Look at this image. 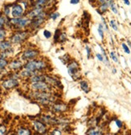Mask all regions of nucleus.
<instances>
[{
	"mask_svg": "<svg viewBox=\"0 0 131 135\" xmlns=\"http://www.w3.org/2000/svg\"><path fill=\"white\" fill-rule=\"evenodd\" d=\"M31 97L42 105H50L55 101V97L49 92L34 91L31 93Z\"/></svg>",
	"mask_w": 131,
	"mask_h": 135,
	"instance_id": "1",
	"label": "nucleus"
},
{
	"mask_svg": "<svg viewBox=\"0 0 131 135\" xmlns=\"http://www.w3.org/2000/svg\"><path fill=\"white\" fill-rule=\"evenodd\" d=\"M24 69L31 72H40L47 69V64L42 60H29L25 65Z\"/></svg>",
	"mask_w": 131,
	"mask_h": 135,
	"instance_id": "2",
	"label": "nucleus"
},
{
	"mask_svg": "<svg viewBox=\"0 0 131 135\" xmlns=\"http://www.w3.org/2000/svg\"><path fill=\"white\" fill-rule=\"evenodd\" d=\"M31 20L28 17H20V18H13L10 20V23L14 27L17 28H24L27 26L30 25Z\"/></svg>",
	"mask_w": 131,
	"mask_h": 135,
	"instance_id": "3",
	"label": "nucleus"
},
{
	"mask_svg": "<svg viewBox=\"0 0 131 135\" xmlns=\"http://www.w3.org/2000/svg\"><path fill=\"white\" fill-rule=\"evenodd\" d=\"M30 88L33 91H40V92H50L51 87L50 84L46 81H37L33 82L30 84Z\"/></svg>",
	"mask_w": 131,
	"mask_h": 135,
	"instance_id": "4",
	"label": "nucleus"
},
{
	"mask_svg": "<svg viewBox=\"0 0 131 135\" xmlns=\"http://www.w3.org/2000/svg\"><path fill=\"white\" fill-rule=\"evenodd\" d=\"M68 73L69 76L75 80L80 78V71L79 64L76 61H72L68 65Z\"/></svg>",
	"mask_w": 131,
	"mask_h": 135,
	"instance_id": "5",
	"label": "nucleus"
},
{
	"mask_svg": "<svg viewBox=\"0 0 131 135\" xmlns=\"http://www.w3.org/2000/svg\"><path fill=\"white\" fill-rule=\"evenodd\" d=\"M29 36V32L27 31H18L14 34L11 39V42L12 44H21L25 41Z\"/></svg>",
	"mask_w": 131,
	"mask_h": 135,
	"instance_id": "6",
	"label": "nucleus"
},
{
	"mask_svg": "<svg viewBox=\"0 0 131 135\" xmlns=\"http://www.w3.org/2000/svg\"><path fill=\"white\" fill-rule=\"evenodd\" d=\"M19 85V80H18V76H13L10 77L9 79L5 80L3 82V87L6 89H11L16 86Z\"/></svg>",
	"mask_w": 131,
	"mask_h": 135,
	"instance_id": "7",
	"label": "nucleus"
},
{
	"mask_svg": "<svg viewBox=\"0 0 131 135\" xmlns=\"http://www.w3.org/2000/svg\"><path fill=\"white\" fill-rule=\"evenodd\" d=\"M40 52L36 49H28L22 54L23 60H31L36 59L39 56Z\"/></svg>",
	"mask_w": 131,
	"mask_h": 135,
	"instance_id": "8",
	"label": "nucleus"
},
{
	"mask_svg": "<svg viewBox=\"0 0 131 135\" xmlns=\"http://www.w3.org/2000/svg\"><path fill=\"white\" fill-rule=\"evenodd\" d=\"M11 16L13 18H20L24 13V8L20 4H14L11 7Z\"/></svg>",
	"mask_w": 131,
	"mask_h": 135,
	"instance_id": "9",
	"label": "nucleus"
},
{
	"mask_svg": "<svg viewBox=\"0 0 131 135\" xmlns=\"http://www.w3.org/2000/svg\"><path fill=\"white\" fill-rule=\"evenodd\" d=\"M33 127L36 132L39 133H46L47 132V126L43 122L40 121H35L33 122Z\"/></svg>",
	"mask_w": 131,
	"mask_h": 135,
	"instance_id": "10",
	"label": "nucleus"
},
{
	"mask_svg": "<svg viewBox=\"0 0 131 135\" xmlns=\"http://www.w3.org/2000/svg\"><path fill=\"white\" fill-rule=\"evenodd\" d=\"M43 8L44 7H35L34 9H32L27 15V17H28L29 19H34L36 17H37L38 15H40L42 12H43Z\"/></svg>",
	"mask_w": 131,
	"mask_h": 135,
	"instance_id": "11",
	"label": "nucleus"
},
{
	"mask_svg": "<svg viewBox=\"0 0 131 135\" xmlns=\"http://www.w3.org/2000/svg\"><path fill=\"white\" fill-rule=\"evenodd\" d=\"M23 66V62L21 60H12L9 64V69L13 70V71H18V70L22 69Z\"/></svg>",
	"mask_w": 131,
	"mask_h": 135,
	"instance_id": "12",
	"label": "nucleus"
},
{
	"mask_svg": "<svg viewBox=\"0 0 131 135\" xmlns=\"http://www.w3.org/2000/svg\"><path fill=\"white\" fill-rule=\"evenodd\" d=\"M68 109L67 105H65L64 104H55L52 105V110L56 113H62L64 112Z\"/></svg>",
	"mask_w": 131,
	"mask_h": 135,
	"instance_id": "13",
	"label": "nucleus"
},
{
	"mask_svg": "<svg viewBox=\"0 0 131 135\" xmlns=\"http://www.w3.org/2000/svg\"><path fill=\"white\" fill-rule=\"evenodd\" d=\"M11 42L7 40H2L0 41V51L1 52H4V51L9 50L11 48Z\"/></svg>",
	"mask_w": 131,
	"mask_h": 135,
	"instance_id": "14",
	"label": "nucleus"
},
{
	"mask_svg": "<svg viewBox=\"0 0 131 135\" xmlns=\"http://www.w3.org/2000/svg\"><path fill=\"white\" fill-rule=\"evenodd\" d=\"M114 1V0H111L109 2H107V3H102V4H100V7H99V13L101 14V13H104L110 7V4Z\"/></svg>",
	"mask_w": 131,
	"mask_h": 135,
	"instance_id": "15",
	"label": "nucleus"
},
{
	"mask_svg": "<svg viewBox=\"0 0 131 135\" xmlns=\"http://www.w3.org/2000/svg\"><path fill=\"white\" fill-rule=\"evenodd\" d=\"M35 74H36V73H35V72H31V71H29V70L25 69H24L23 71H21V72H20V76H22V77H27V78H30L31 76H34Z\"/></svg>",
	"mask_w": 131,
	"mask_h": 135,
	"instance_id": "16",
	"label": "nucleus"
},
{
	"mask_svg": "<svg viewBox=\"0 0 131 135\" xmlns=\"http://www.w3.org/2000/svg\"><path fill=\"white\" fill-rule=\"evenodd\" d=\"M80 89H82L85 93H88L89 92V84L86 80H82L80 84Z\"/></svg>",
	"mask_w": 131,
	"mask_h": 135,
	"instance_id": "17",
	"label": "nucleus"
},
{
	"mask_svg": "<svg viewBox=\"0 0 131 135\" xmlns=\"http://www.w3.org/2000/svg\"><path fill=\"white\" fill-rule=\"evenodd\" d=\"M8 64H9V63H8V61L5 58H1V57H0V70L4 69Z\"/></svg>",
	"mask_w": 131,
	"mask_h": 135,
	"instance_id": "18",
	"label": "nucleus"
},
{
	"mask_svg": "<svg viewBox=\"0 0 131 135\" xmlns=\"http://www.w3.org/2000/svg\"><path fill=\"white\" fill-rule=\"evenodd\" d=\"M17 134H24V135H27V134H31V132L30 129H26V128H20L18 130H17Z\"/></svg>",
	"mask_w": 131,
	"mask_h": 135,
	"instance_id": "19",
	"label": "nucleus"
},
{
	"mask_svg": "<svg viewBox=\"0 0 131 135\" xmlns=\"http://www.w3.org/2000/svg\"><path fill=\"white\" fill-rule=\"evenodd\" d=\"M87 133L88 134H92V135H96V134H102L103 133L101 131V130H99V129H94V128H92V129H90L88 132H87Z\"/></svg>",
	"mask_w": 131,
	"mask_h": 135,
	"instance_id": "20",
	"label": "nucleus"
},
{
	"mask_svg": "<svg viewBox=\"0 0 131 135\" xmlns=\"http://www.w3.org/2000/svg\"><path fill=\"white\" fill-rule=\"evenodd\" d=\"M104 25L103 24H100L99 25V27H98V33H99V35H100V36H101V38L103 40V38H104Z\"/></svg>",
	"mask_w": 131,
	"mask_h": 135,
	"instance_id": "21",
	"label": "nucleus"
},
{
	"mask_svg": "<svg viewBox=\"0 0 131 135\" xmlns=\"http://www.w3.org/2000/svg\"><path fill=\"white\" fill-rule=\"evenodd\" d=\"M109 8L111 9V11L114 13V14H118V7H117V6H116V4H115V3H114V1L110 4V7H109Z\"/></svg>",
	"mask_w": 131,
	"mask_h": 135,
	"instance_id": "22",
	"label": "nucleus"
},
{
	"mask_svg": "<svg viewBox=\"0 0 131 135\" xmlns=\"http://www.w3.org/2000/svg\"><path fill=\"white\" fill-rule=\"evenodd\" d=\"M6 35H7V33H6V31L3 29V28H1L0 29V40H4L5 37H6Z\"/></svg>",
	"mask_w": 131,
	"mask_h": 135,
	"instance_id": "23",
	"label": "nucleus"
},
{
	"mask_svg": "<svg viewBox=\"0 0 131 135\" xmlns=\"http://www.w3.org/2000/svg\"><path fill=\"white\" fill-rule=\"evenodd\" d=\"M6 24V18L3 16H0V29L3 28Z\"/></svg>",
	"mask_w": 131,
	"mask_h": 135,
	"instance_id": "24",
	"label": "nucleus"
},
{
	"mask_svg": "<svg viewBox=\"0 0 131 135\" xmlns=\"http://www.w3.org/2000/svg\"><path fill=\"white\" fill-rule=\"evenodd\" d=\"M7 133V128L5 126L1 125L0 126V135H3Z\"/></svg>",
	"mask_w": 131,
	"mask_h": 135,
	"instance_id": "25",
	"label": "nucleus"
},
{
	"mask_svg": "<svg viewBox=\"0 0 131 135\" xmlns=\"http://www.w3.org/2000/svg\"><path fill=\"white\" fill-rule=\"evenodd\" d=\"M59 16H60V14L58 12H54V13H52V14H51L50 15H49L50 19H52L53 20H56Z\"/></svg>",
	"mask_w": 131,
	"mask_h": 135,
	"instance_id": "26",
	"label": "nucleus"
},
{
	"mask_svg": "<svg viewBox=\"0 0 131 135\" xmlns=\"http://www.w3.org/2000/svg\"><path fill=\"white\" fill-rule=\"evenodd\" d=\"M109 23H110V26L113 27V30H115V31H118V26H117V24H116L115 20H111V21L109 22Z\"/></svg>",
	"mask_w": 131,
	"mask_h": 135,
	"instance_id": "27",
	"label": "nucleus"
},
{
	"mask_svg": "<svg viewBox=\"0 0 131 135\" xmlns=\"http://www.w3.org/2000/svg\"><path fill=\"white\" fill-rule=\"evenodd\" d=\"M110 56H111V58L113 59V60L114 62H116V63H118V57H117V56H116L115 52H110Z\"/></svg>",
	"mask_w": 131,
	"mask_h": 135,
	"instance_id": "28",
	"label": "nucleus"
},
{
	"mask_svg": "<svg viewBox=\"0 0 131 135\" xmlns=\"http://www.w3.org/2000/svg\"><path fill=\"white\" fill-rule=\"evenodd\" d=\"M43 36H44V37L45 38H47V39H49L51 36H52V33L49 31H47V30H45L44 31H43Z\"/></svg>",
	"mask_w": 131,
	"mask_h": 135,
	"instance_id": "29",
	"label": "nucleus"
},
{
	"mask_svg": "<svg viewBox=\"0 0 131 135\" xmlns=\"http://www.w3.org/2000/svg\"><path fill=\"white\" fill-rule=\"evenodd\" d=\"M96 58L99 60L100 61H102V62L105 61L106 63V60H105V56L103 55H101V54H96Z\"/></svg>",
	"mask_w": 131,
	"mask_h": 135,
	"instance_id": "30",
	"label": "nucleus"
},
{
	"mask_svg": "<svg viewBox=\"0 0 131 135\" xmlns=\"http://www.w3.org/2000/svg\"><path fill=\"white\" fill-rule=\"evenodd\" d=\"M122 47H123V50H124V52L125 53H127V54L130 53V50H129V48L128 47V46L125 44H122Z\"/></svg>",
	"mask_w": 131,
	"mask_h": 135,
	"instance_id": "31",
	"label": "nucleus"
},
{
	"mask_svg": "<svg viewBox=\"0 0 131 135\" xmlns=\"http://www.w3.org/2000/svg\"><path fill=\"white\" fill-rule=\"evenodd\" d=\"M115 123H116V126L118 127V128H122V126H123V123H122V122H121L120 120H115Z\"/></svg>",
	"mask_w": 131,
	"mask_h": 135,
	"instance_id": "32",
	"label": "nucleus"
},
{
	"mask_svg": "<svg viewBox=\"0 0 131 135\" xmlns=\"http://www.w3.org/2000/svg\"><path fill=\"white\" fill-rule=\"evenodd\" d=\"M60 41H64L66 40V36H65V34H60V39H59Z\"/></svg>",
	"mask_w": 131,
	"mask_h": 135,
	"instance_id": "33",
	"label": "nucleus"
},
{
	"mask_svg": "<svg viewBox=\"0 0 131 135\" xmlns=\"http://www.w3.org/2000/svg\"><path fill=\"white\" fill-rule=\"evenodd\" d=\"M51 134H62V133L59 129H54L52 132H51Z\"/></svg>",
	"mask_w": 131,
	"mask_h": 135,
	"instance_id": "34",
	"label": "nucleus"
},
{
	"mask_svg": "<svg viewBox=\"0 0 131 135\" xmlns=\"http://www.w3.org/2000/svg\"><path fill=\"white\" fill-rule=\"evenodd\" d=\"M86 51H87V56H88V58H89L90 54H91V50H90L89 47L86 46Z\"/></svg>",
	"mask_w": 131,
	"mask_h": 135,
	"instance_id": "35",
	"label": "nucleus"
},
{
	"mask_svg": "<svg viewBox=\"0 0 131 135\" xmlns=\"http://www.w3.org/2000/svg\"><path fill=\"white\" fill-rule=\"evenodd\" d=\"M79 3H80V0H70V3L73 5L78 4Z\"/></svg>",
	"mask_w": 131,
	"mask_h": 135,
	"instance_id": "36",
	"label": "nucleus"
},
{
	"mask_svg": "<svg viewBox=\"0 0 131 135\" xmlns=\"http://www.w3.org/2000/svg\"><path fill=\"white\" fill-rule=\"evenodd\" d=\"M109 1H111V0H98V3L100 4H102V3H107Z\"/></svg>",
	"mask_w": 131,
	"mask_h": 135,
	"instance_id": "37",
	"label": "nucleus"
},
{
	"mask_svg": "<svg viewBox=\"0 0 131 135\" xmlns=\"http://www.w3.org/2000/svg\"><path fill=\"white\" fill-rule=\"evenodd\" d=\"M123 2H124V3H125V5H127V6H129V5L130 4L129 0H123Z\"/></svg>",
	"mask_w": 131,
	"mask_h": 135,
	"instance_id": "38",
	"label": "nucleus"
},
{
	"mask_svg": "<svg viewBox=\"0 0 131 135\" xmlns=\"http://www.w3.org/2000/svg\"><path fill=\"white\" fill-rule=\"evenodd\" d=\"M128 44H129V46H130V47H131V43H130L129 41H128Z\"/></svg>",
	"mask_w": 131,
	"mask_h": 135,
	"instance_id": "39",
	"label": "nucleus"
},
{
	"mask_svg": "<svg viewBox=\"0 0 131 135\" xmlns=\"http://www.w3.org/2000/svg\"><path fill=\"white\" fill-rule=\"evenodd\" d=\"M28 1H33V0H28ZM35 1H36V0H35Z\"/></svg>",
	"mask_w": 131,
	"mask_h": 135,
	"instance_id": "40",
	"label": "nucleus"
}]
</instances>
